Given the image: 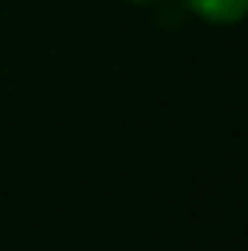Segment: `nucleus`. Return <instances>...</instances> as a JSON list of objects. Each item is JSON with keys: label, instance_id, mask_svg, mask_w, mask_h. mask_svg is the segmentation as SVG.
Returning <instances> with one entry per match:
<instances>
[{"label": "nucleus", "instance_id": "f257e3e1", "mask_svg": "<svg viewBox=\"0 0 248 251\" xmlns=\"http://www.w3.org/2000/svg\"><path fill=\"white\" fill-rule=\"evenodd\" d=\"M184 7L214 27H231L248 17V0H184Z\"/></svg>", "mask_w": 248, "mask_h": 251}, {"label": "nucleus", "instance_id": "f03ea898", "mask_svg": "<svg viewBox=\"0 0 248 251\" xmlns=\"http://www.w3.org/2000/svg\"><path fill=\"white\" fill-rule=\"evenodd\" d=\"M126 3H157V0H126Z\"/></svg>", "mask_w": 248, "mask_h": 251}]
</instances>
